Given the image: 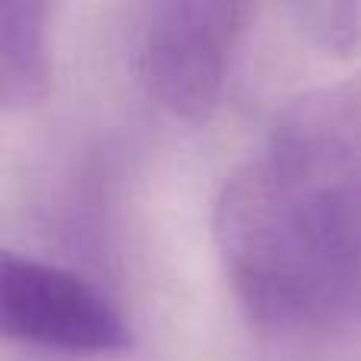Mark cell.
Listing matches in <instances>:
<instances>
[{
  "mask_svg": "<svg viewBox=\"0 0 361 361\" xmlns=\"http://www.w3.org/2000/svg\"><path fill=\"white\" fill-rule=\"evenodd\" d=\"M48 4L10 0L0 10V108L25 111L48 95Z\"/></svg>",
  "mask_w": 361,
  "mask_h": 361,
  "instance_id": "cell-4",
  "label": "cell"
},
{
  "mask_svg": "<svg viewBox=\"0 0 361 361\" xmlns=\"http://www.w3.org/2000/svg\"><path fill=\"white\" fill-rule=\"evenodd\" d=\"M0 330L10 343L51 355L102 358L130 349V324L99 286L16 250L0 257Z\"/></svg>",
  "mask_w": 361,
  "mask_h": 361,
  "instance_id": "cell-3",
  "label": "cell"
},
{
  "mask_svg": "<svg viewBox=\"0 0 361 361\" xmlns=\"http://www.w3.org/2000/svg\"><path fill=\"white\" fill-rule=\"evenodd\" d=\"M219 260L263 333L361 324V76L292 99L212 209Z\"/></svg>",
  "mask_w": 361,
  "mask_h": 361,
  "instance_id": "cell-1",
  "label": "cell"
},
{
  "mask_svg": "<svg viewBox=\"0 0 361 361\" xmlns=\"http://www.w3.org/2000/svg\"><path fill=\"white\" fill-rule=\"evenodd\" d=\"M298 35L320 54L349 61L361 51V0H320L288 6Z\"/></svg>",
  "mask_w": 361,
  "mask_h": 361,
  "instance_id": "cell-5",
  "label": "cell"
},
{
  "mask_svg": "<svg viewBox=\"0 0 361 361\" xmlns=\"http://www.w3.org/2000/svg\"><path fill=\"white\" fill-rule=\"evenodd\" d=\"M254 13L250 4L231 0L146 4L137 29V67L156 105L187 124L209 118Z\"/></svg>",
  "mask_w": 361,
  "mask_h": 361,
  "instance_id": "cell-2",
  "label": "cell"
}]
</instances>
